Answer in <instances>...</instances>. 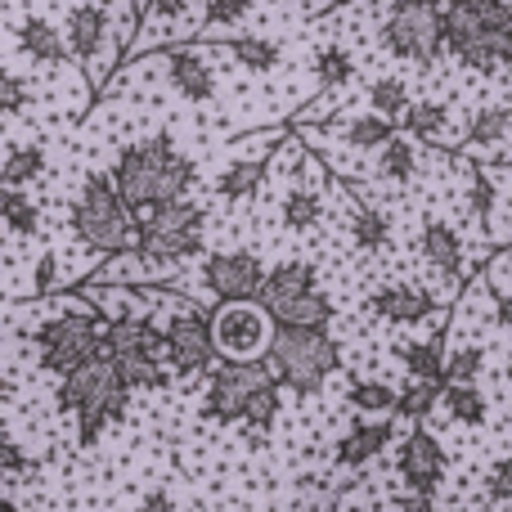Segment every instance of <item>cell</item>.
<instances>
[{"label":"cell","mask_w":512,"mask_h":512,"mask_svg":"<svg viewBox=\"0 0 512 512\" xmlns=\"http://www.w3.org/2000/svg\"><path fill=\"white\" fill-rule=\"evenodd\" d=\"M113 185L117 194L126 198L135 216L153 212V207H167V203H180L189 198L198 180V167L194 158L180 153V144L171 135H149V140H135L126 144L122 153L113 158Z\"/></svg>","instance_id":"obj_1"},{"label":"cell","mask_w":512,"mask_h":512,"mask_svg":"<svg viewBox=\"0 0 512 512\" xmlns=\"http://www.w3.org/2000/svg\"><path fill=\"white\" fill-rule=\"evenodd\" d=\"M445 54L481 77L512 68V0L445 5Z\"/></svg>","instance_id":"obj_2"},{"label":"cell","mask_w":512,"mask_h":512,"mask_svg":"<svg viewBox=\"0 0 512 512\" xmlns=\"http://www.w3.org/2000/svg\"><path fill=\"white\" fill-rule=\"evenodd\" d=\"M131 382L122 378V369L113 364V355H99L86 369L68 373L59 382V409L77 418V441L95 445L104 436V427L122 423L131 414Z\"/></svg>","instance_id":"obj_3"},{"label":"cell","mask_w":512,"mask_h":512,"mask_svg":"<svg viewBox=\"0 0 512 512\" xmlns=\"http://www.w3.org/2000/svg\"><path fill=\"white\" fill-rule=\"evenodd\" d=\"M68 225L81 248H90L95 256H104V261L135 252V239H140V221H135V212L126 207V198L117 194L108 171L81 180L77 198H72Z\"/></svg>","instance_id":"obj_4"},{"label":"cell","mask_w":512,"mask_h":512,"mask_svg":"<svg viewBox=\"0 0 512 512\" xmlns=\"http://www.w3.org/2000/svg\"><path fill=\"white\" fill-rule=\"evenodd\" d=\"M140 221V239H135V256H140L144 274L162 279V274H176L180 261H194L203 256L207 239V207L194 198H180V203L153 207V212L135 216Z\"/></svg>","instance_id":"obj_5"},{"label":"cell","mask_w":512,"mask_h":512,"mask_svg":"<svg viewBox=\"0 0 512 512\" xmlns=\"http://www.w3.org/2000/svg\"><path fill=\"white\" fill-rule=\"evenodd\" d=\"M265 364H270L274 382H279L283 391L306 400L337 373L342 346L328 337V328H274Z\"/></svg>","instance_id":"obj_6"},{"label":"cell","mask_w":512,"mask_h":512,"mask_svg":"<svg viewBox=\"0 0 512 512\" xmlns=\"http://www.w3.org/2000/svg\"><path fill=\"white\" fill-rule=\"evenodd\" d=\"M32 342H36V355H41V369L68 378V373L86 369L90 360L108 355V324L99 310L68 306V310L45 315L41 324H36Z\"/></svg>","instance_id":"obj_7"},{"label":"cell","mask_w":512,"mask_h":512,"mask_svg":"<svg viewBox=\"0 0 512 512\" xmlns=\"http://www.w3.org/2000/svg\"><path fill=\"white\" fill-rule=\"evenodd\" d=\"M108 355L135 391H162L171 382L167 328L153 315H126L108 324Z\"/></svg>","instance_id":"obj_8"},{"label":"cell","mask_w":512,"mask_h":512,"mask_svg":"<svg viewBox=\"0 0 512 512\" xmlns=\"http://www.w3.org/2000/svg\"><path fill=\"white\" fill-rule=\"evenodd\" d=\"M63 36H68L72 59L81 63V77L104 95L108 77H113V59H117V41L122 32L113 27V9L104 0H77L63 14Z\"/></svg>","instance_id":"obj_9"},{"label":"cell","mask_w":512,"mask_h":512,"mask_svg":"<svg viewBox=\"0 0 512 512\" xmlns=\"http://www.w3.org/2000/svg\"><path fill=\"white\" fill-rule=\"evenodd\" d=\"M382 45L414 68H432L445 50V9L436 0H391L382 18Z\"/></svg>","instance_id":"obj_10"},{"label":"cell","mask_w":512,"mask_h":512,"mask_svg":"<svg viewBox=\"0 0 512 512\" xmlns=\"http://www.w3.org/2000/svg\"><path fill=\"white\" fill-rule=\"evenodd\" d=\"M162 301L171 306L167 315V364L180 378H198V373H212L216 364V333H212V310L198 306V301L180 297V292H162Z\"/></svg>","instance_id":"obj_11"},{"label":"cell","mask_w":512,"mask_h":512,"mask_svg":"<svg viewBox=\"0 0 512 512\" xmlns=\"http://www.w3.org/2000/svg\"><path fill=\"white\" fill-rule=\"evenodd\" d=\"M274 387V373L265 360H221L207 378V418L216 423H248L256 400Z\"/></svg>","instance_id":"obj_12"},{"label":"cell","mask_w":512,"mask_h":512,"mask_svg":"<svg viewBox=\"0 0 512 512\" xmlns=\"http://www.w3.org/2000/svg\"><path fill=\"white\" fill-rule=\"evenodd\" d=\"M216 41H171L162 50H149L153 63H162L171 95L185 104H212L221 95V63H216Z\"/></svg>","instance_id":"obj_13"},{"label":"cell","mask_w":512,"mask_h":512,"mask_svg":"<svg viewBox=\"0 0 512 512\" xmlns=\"http://www.w3.org/2000/svg\"><path fill=\"white\" fill-rule=\"evenodd\" d=\"M274 315L261 301H221L212 310V333L221 360H265L274 342Z\"/></svg>","instance_id":"obj_14"},{"label":"cell","mask_w":512,"mask_h":512,"mask_svg":"<svg viewBox=\"0 0 512 512\" xmlns=\"http://www.w3.org/2000/svg\"><path fill=\"white\" fill-rule=\"evenodd\" d=\"M265 265L261 256L248 248H234V252H212L203 261V288L212 292L216 301H261L265 288Z\"/></svg>","instance_id":"obj_15"},{"label":"cell","mask_w":512,"mask_h":512,"mask_svg":"<svg viewBox=\"0 0 512 512\" xmlns=\"http://www.w3.org/2000/svg\"><path fill=\"white\" fill-rule=\"evenodd\" d=\"M396 472H400V481H405V490H414V495H436L445 472H450L445 445L436 441L427 427H414V432L396 445Z\"/></svg>","instance_id":"obj_16"},{"label":"cell","mask_w":512,"mask_h":512,"mask_svg":"<svg viewBox=\"0 0 512 512\" xmlns=\"http://www.w3.org/2000/svg\"><path fill=\"white\" fill-rule=\"evenodd\" d=\"M369 310L387 324H423L436 315V297L423 283H382V288H373Z\"/></svg>","instance_id":"obj_17"},{"label":"cell","mask_w":512,"mask_h":512,"mask_svg":"<svg viewBox=\"0 0 512 512\" xmlns=\"http://www.w3.org/2000/svg\"><path fill=\"white\" fill-rule=\"evenodd\" d=\"M14 41H18V50H23L27 59L41 63V68H50V72L68 68V59H72L63 27L50 23L45 14H23V23L14 27Z\"/></svg>","instance_id":"obj_18"},{"label":"cell","mask_w":512,"mask_h":512,"mask_svg":"<svg viewBox=\"0 0 512 512\" xmlns=\"http://www.w3.org/2000/svg\"><path fill=\"white\" fill-rule=\"evenodd\" d=\"M319 216H324V194H319V162L306 158V167H301V180L283 194L279 203V221L283 230L292 234H310L319 225Z\"/></svg>","instance_id":"obj_19"},{"label":"cell","mask_w":512,"mask_h":512,"mask_svg":"<svg viewBox=\"0 0 512 512\" xmlns=\"http://www.w3.org/2000/svg\"><path fill=\"white\" fill-rule=\"evenodd\" d=\"M418 248H423L427 265H436L450 283H459L463 274H468V252H463L459 230H454L450 221H441V216H427L423 221V230H418Z\"/></svg>","instance_id":"obj_20"},{"label":"cell","mask_w":512,"mask_h":512,"mask_svg":"<svg viewBox=\"0 0 512 512\" xmlns=\"http://www.w3.org/2000/svg\"><path fill=\"white\" fill-rule=\"evenodd\" d=\"M391 436H396L391 418H360V423L346 427V436L337 441L333 463L337 468H364V463H373L382 450H387Z\"/></svg>","instance_id":"obj_21"},{"label":"cell","mask_w":512,"mask_h":512,"mask_svg":"<svg viewBox=\"0 0 512 512\" xmlns=\"http://www.w3.org/2000/svg\"><path fill=\"white\" fill-rule=\"evenodd\" d=\"M319 279H315V265L310 261H279L270 274H265V288H261V306L270 315H279L283 306H292L297 297L315 292Z\"/></svg>","instance_id":"obj_22"},{"label":"cell","mask_w":512,"mask_h":512,"mask_svg":"<svg viewBox=\"0 0 512 512\" xmlns=\"http://www.w3.org/2000/svg\"><path fill=\"white\" fill-rule=\"evenodd\" d=\"M265 180H270V162H265L261 153H256V158H230L212 176V194L221 198V203L239 207V203H248V198L265 185Z\"/></svg>","instance_id":"obj_23"},{"label":"cell","mask_w":512,"mask_h":512,"mask_svg":"<svg viewBox=\"0 0 512 512\" xmlns=\"http://www.w3.org/2000/svg\"><path fill=\"white\" fill-rule=\"evenodd\" d=\"M400 131L409 135V140L418 144H441V149H450V135H454V113L450 104H441V99H414L405 113V122H400Z\"/></svg>","instance_id":"obj_24"},{"label":"cell","mask_w":512,"mask_h":512,"mask_svg":"<svg viewBox=\"0 0 512 512\" xmlns=\"http://www.w3.org/2000/svg\"><path fill=\"white\" fill-rule=\"evenodd\" d=\"M337 131V140L346 144V149H355V153H382L391 140L400 135V126L396 122H387L382 113H355V117H342V122L333 126Z\"/></svg>","instance_id":"obj_25"},{"label":"cell","mask_w":512,"mask_h":512,"mask_svg":"<svg viewBox=\"0 0 512 512\" xmlns=\"http://www.w3.org/2000/svg\"><path fill=\"white\" fill-rule=\"evenodd\" d=\"M221 54L234 63V68H243L248 77H270L274 68L283 63V45L270 41V36H234V41H221Z\"/></svg>","instance_id":"obj_26"},{"label":"cell","mask_w":512,"mask_h":512,"mask_svg":"<svg viewBox=\"0 0 512 512\" xmlns=\"http://www.w3.org/2000/svg\"><path fill=\"white\" fill-rule=\"evenodd\" d=\"M512 140V104H481L468 122V149L472 153H495Z\"/></svg>","instance_id":"obj_27"},{"label":"cell","mask_w":512,"mask_h":512,"mask_svg":"<svg viewBox=\"0 0 512 512\" xmlns=\"http://www.w3.org/2000/svg\"><path fill=\"white\" fill-rule=\"evenodd\" d=\"M445 333L414 337L400 346V364H405L409 382H445Z\"/></svg>","instance_id":"obj_28"},{"label":"cell","mask_w":512,"mask_h":512,"mask_svg":"<svg viewBox=\"0 0 512 512\" xmlns=\"http://www.w3.org/2000/svg\"><path fill=\"white\" fill-rule=\"evenodd\" d=\"M346 230H351L355 248L369 252V256H378V252L391 248V216L382 212V207H373V203H355Z\"/></svg>","instance_id":"obj_29"},{"label":"cell","mask_w":512,"mask_h":512,"mask_svg":"<svg viewBox=\"0 0 512 512\" xmlns=\"http://www.w3.org/2000/svg\"><path fill=\"white\" fill-rule=\"evenodd\" d=\"M418 176V144L409 135H396L382 153H373V180L378 185H409Z\"/></svg>","instance_id":"obj_30"},{"label":"cell","mask_w":512,"mask_h":512,"mask_svg":"<svg viewBox=\"0 0 512 512\" xmlns=\"http://www.w3.org/2000/svg\"><path fill=\"white\" fill-rule=\"evenodd\" d=\"M50 171V153H45V144L27 140V144H9L5 149V189H27L36 185V180Z\"/></svg>","instance_id":"obj_31"},{"label":"cell","mask_w":512,"mask_h":512,"mask_svg":"<svg viewBox=\"0 0 512 512\" xmlns=\"http://www.w3.org/2000/svg\"><path fill=\"white\" fill-rule=\"evenodd\" d=\"M441 409H445V418L450 423H463V427H481V423H490V400H486V391L477 387V382H450L445 387V396H441Z\"/></svg>","instance_id":"obj_32"},{"label":"cell","mask_w":512,"mask_h":512,"mask_svg":"<svg viewBox=\"0 0 512 512\" xmlns=\"http://www.w3.org/2000/svg\"><path fill=\"white\" fill-rule=\"evenodd\" d=\"M396 400H400V391L382 378H355L346 387V405L360 409L364 418H396Z\"/></svg>","instance_id":"obj_33"},{"label":"cell","mask_w":512,"mask_h":512,"mask_svg":"<svg viewBox=\"0 0 512 512\" xmlns=\"http://www.w3.org/2000/svg\"><path fill=\"white\" fill-rule=\"evenodd\" d=\"M0 212H5L9 239H36V234H41V207H36V198L27 194V189H5Z\"/></svg>","instance_id":"obj_34"},{"label":"cell","mask_w":512,"mask_h":512,"mask_svg":"<svg viewBox=\"0 0 512 512\" xmlns=\"http://www.w3.org/2000/svg\"><path fill=\"white\" fill-rule=\"evenodd\" d=\"M315 81H319V90H342L346 81L355 77V54L346 50V45H337V41H328V45H319L315 50Z\"/></svg>","instance_id":"obj_35"},{"label":"cell","mask_w":512,"mask_h":512,"mask_svg":"<svg viewBox=\"0 0 512 512\" xmlns=\"http://www.w3.org/2000/svg\"><path fill=\"white\" fill-rule=\"evenodd\" d=\"M409 104H414V95H409V81L405 77H378L369 86V108L373 113H382L387 122H405Z\"/></svg>","instance_id":"obj_36"},{"label":"cell","mask_w":512,"mask_h":512,"mask_svg":"<svg viewBox=\"0 0 512 512\" xmlns=\"http://www.w3.org/2000/svg\"><path fill=\"white\" fill-rule=\"evenodd\" d=\"M441 396H445V382H405V387H400V400H396V418L423 423L432 409H441Z\"/></svg>","instance_id":"obj_37"},{"label":"cell","mask_w":512,"mask_h":512,"mask_svg":"<svg viewBox=\"0 0 512 512\" xmlns=\"http://www.w3.org/2000/svg\"><path fill=\"white\" fill-rule=\"evenodd\" d=\"M481 373H486V346L481 342H463L445 355V387H450V382H468L472 387Z\"/></svg>","instance_id":"obj_38"},{"label":"cell","mask_w":512,"mask_h":512,"mask_svg":"<svg viewBox=\"0 0 512 512\" xmlns=\"http://www.w3.org/2000/svg\"><path fill=\"white\" fill-rule=\"evenodd\" d=\"M256 0H207L203 5V27H198L194 41H207L212 27H239L243 18H252Z\"/></svg>","instance_id":"obj_39"},{"label":"cell","mask_w":512,"mask_h":512,"mask_svg":"<svg viewBox=\"0 0 512 512\" xmlns=\"http://www.w3.org/2000/svg\"><path fill=\"white\" fill-rule=\"evenodd\" d=\"M468 207H472V216H477V225H490V216H495V207H499V185L486 167L468 171Z\"/></svg>","instance_id":"obj_40"},{"label":"cell","mask_w":512,"mask_h":512,"mask_svg":"<svg viewBox=\"0 0 512 512\" xmlns=\"http://www.w3.org/2000/svg\"><path fill=\"white\" fill-rule=\"evenodd\" d=\"M194 0H144L140 5V32H158V27L185 23Z\"/></svg>","instance_id":"obj_41"},{"label":"cell","mask_w":512,"mask_h":512,"mask_svg":"<svg viewBox=\"0 0 512 512\" xmlns=\"http://www.w3.org/2000/svg\"><path fill=\"white\" fill-rule=\"evenodd\" d=\"M27 104H32L27 81L18 77L14 68H5V77H0V108H5V122H14L18 113H27Z\"/></svg>","instance_id":"obj_42"},{"label":"cell","mask_w":512,"mask_h":512,"mask_svg":"<svg viewBox=\"0 0 512 512\" xmlns=\"http://www.w3.org/2000/svg\"><path fill=\"white\" fill-rule=\"evenodd\" d=\"M50 292H59V248L41 252L32 265V288H27V297H50Z\"/></svg>","instance_id":"obj_43"},{"label":"cell","mask_w":512,"mask_h":512,"mask_svg":"<svg viewBox=\"0 0 512 512\" xmlns=\"http://www.w3.org/2000/svg\"><path fill=\"white\" fill-rule=\"evenodd\" d=\"M486 499L490 504H512V454H504V459L486 472Z\"/></svg>","instance_id":"obj_44"},{"label":"cell","mask_w":512,"mask_h":512,"mask_svg":"<svg viewBox=\"0 0 512 512\" xmlns=\"http://www.w3.org/2000/svg\"><path fill=\"white\" fill-rule=\"evenodd\" d=\"M0 463H5V477H18V472H32V459H27V454L18 450L14 436H5V441H0Z\"/></svg>","instance_id":"obj_45"},{"label":"cell","mask_w":512,"mask_h":512,"mask_svg":"<svg viewBox=\"0 0 512 512\" xmlns=\"http://www.w3.org/2000/svg\"><path fill=\"white\" fill-rule=\"evenodd\" d=\"M396 512H441V508H436V495H414L409 490V495L396 499Z\"/></svg>","instance_id":"obj_46"},{"label":"cell","mask_w":512,"mask_h":512,"mask_svg":"<svg viewBox=\"0 0 512 512\" xmlns=\"http://www.w3.org/2000/svg\"><path fill=\"white\" fill-rule=\"evenodd\" d=\"M144 512H171V490H149L144 495Z\"/></svg>","instance_id":"obj_47"},{"label":"cell","mask_w":512,"mask_h":512,"mask_svg":"<svg viewBox=\"0 0 512 512\" xmlns=\"http://www.w3.org/2000/svg\"><path fill=\"white\" fill-rule=\"evenodd\" d=\"M495 315H499V324L512 333V292H499L495 297Z\"/></svg>","instance_id":"obj_48"},{"label":"cell","mask_w":512,"mask_h":512,"mask_svg":"<svg viewBox=\"0 0 512 512\" xmlns=\"http://www.w3.org/2000/svg\"><path fill=\"white\" fill-rule=\"evenodd\" d=\"M436 5H441V9H445V5H454V0H436Z\"/></svg>","instance_id":"obj_49"}]
</instances>
